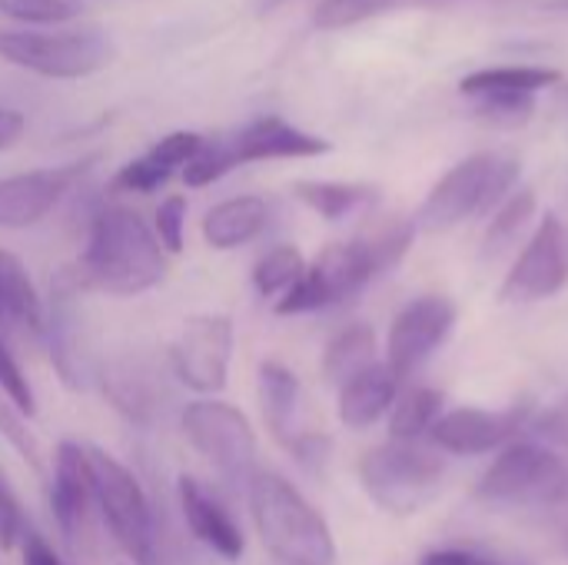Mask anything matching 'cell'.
<instances>
[{"label": "cell", "mask_w": 568, "mask_h": 565, "mask_svg": "<svg viewBox=\"0 0 568 565\" xmlns=\"http://www.w3.org/2000/svg\"><path fill=\"white\" fill-rule=\"evenodd\" d=\"M416 240V220H389L349 243L326 246L313 263H306L303 276L276 300L280 316L316 313L356 296L379 273H389L403 263Z\"/></svg>", "instance_id": "obj_1"}, {"label": "cell", "mask_w": 568, "mask_h": 565, "mask_svg": "<svg viewBox=\"0 0 568 565\" xmlns=\"http://www.w3.org/2000/svg\"><path fill=\"white\" fill-rule=\"evenodd\" d=\"M166 273V250L140 213L126 206H103L93 223L87 246L70 270L80 290L106 296H136L156 286Z\"/></svg>", "instance_id": "obj_2"}, {"label": "cell", "mask_w": 568, "mask_h": 565, "mask_svg": "<svg viewBox=\"0 0 568 565\" xmlns=\"http://www.w3.org/2000/svg\"><path fill=\"white\" fill-rule=\"evenodd\" d=\"M253 523L263 546L283 565H333L336 543L326 519L280 473L260 470L250 483Z\"/></svg>", "instance_id": "obj_3"}, {"label": "cell", "mask_w": 568, "mask_h": 565, "mask_svg": "<svg viewBox=\"0 0 568 565\" xmlns=\"http://www.w3.org/2000/svg\"><path fill=\"white\" fill-rule=\"evenodd\" d=\"M523 163L509 153H473L449 167L426 193L416 223L429 233H446L473 216H493L516 190Z\"/></svg>", "instance_id": "obj_4"}, {"label": "cell", "mask_w": 568, "mask_h": 565, "mask_svg": "<svg viewBox=\"0 0 568 565\" xmlns=\"http://www.w3.org/2000/svg\"><path fill=\"white\" fill-rule=\"evenodd\" d=\"M476 496L496 509L568 506V453L536 440H516L489 463Z\"/></svg>", "instance_id": "obj_5"}, {"label": "cell", "mask_w": 568, "mask_h": 565, "mask_svg": "<svg viewBox=\"0 0 568 565\" xmlns=\"http://www.w3.org/2000/svg\"><path fill=\"white\" fill-rule=\"evenodd\" d=\"M329 153V140L283 120V117H256L226 140L203 143L196 157L183 167L186 186H210L223 180L230 170L263 160H310Z\"/></svg>", "instance_id": "obj_6"}, {"label": "cell", "mask_w": 568, "mask_h": 565, "mask_svg": "<svg viewBox=\"0 0 568 565\" xmlns=\"http://www.w3.org/2000/svg\"><path fill=\"white\" fill-rule=\"evenodd\" d=\"M446 463L433 443H383L359 460L366 496L389 516H416L443 490Z\"/></svg>", "instance_id": "obj_7"}, {"label": "cell", "mask_w": 568, "mask_h": 565, "mask_svg": "<svg viewBox=\"0 0 568 565\" xmlns=\"http://www.w3.org/2000/svg\"><path fill=\"white\" fill-rule=\"evenodd\" d=\"M97 516L106 523L113 543L133 559V565H156V536H153V513L140 480L110 453L87 450Z\"/></svg>", "instance_id": "obj_8"}, {"label": "cell", "mask_w": 568, "mask_h": 565, "mask_svg": "<svg viewBox=\"0 0 568 565\" xmlns=\"http://www.w3.org/2000/svg\"><path fill=\"white\" fill-rule=\"evenodd\" d=\"M183 433L190 446L230 483L250 490L253 476L260 473L256 466V433L250 420L223 403V400H200L183 410Z\"/></svg>", "instance_id": "obj_9"}, {"label": "cell", "mask_w": 568, "mask_h": 565, "mask_svg": "<svg viewBox=\"0 0 568 565\" xmlns=\"http://www.w3.org/2000/svg\"><path fill=\"white\" fill-rule=\"evenodd\" d=\"M0 60L50 80H80L110 60L97 30H0Z\"/></svg>", "instance_id": "obj_10"}, {"label": "cell", "mask_w": 568, "mask_h": 565, "mask_svg": "<svg viewBox=\"0 0 568 565\" xmlns=\"http://www.w3.org/2000/svg\"><path fill=\"white\" fill-rule=\"evenodd\" d=\"M562 80L559 70L552 67H532V63H516V67H483L469 77H463L459 93L476 107L479 117L493 123H509L523 127L532 110L536 97Z\"/></svg>", "instance_id": "obj_11"}, {"label": "cell", "mask_w": 568, "mask_h": 565, "mask_svg": "<svg viewBox=\"0 0 568 565\" xmlns=\"http://www.w3.org/2000/svg\"><path fill=\"white\" fill-rule=\"evenodd\" d=\"M568 286V226L546 213L499 286L503 303H542Z\"/></svg>", "instance_id": "obj_12"}, {"label": "cell", "mask_w": 568, "mask_h": 565, "mask_svg": "<svg viewBox=\"0 0 568 565\" xmlns=\"http://www.w3.org/2000/svg\"><path fill=\"white\" fill-rule=\"evenodd\" d=\"M456 326V303L443 293H426L406 303L386 336V366L406 380L423 370Z\"/></svg>", "instance_id": "obj_13"}, {"label": "cell", "mask_w": 568, "mask_h": 565, "mask_svg": "<svg viewBox=\"0 0 568 565\" xmlns=\"http://www.w3.org/2000/svg\"><path fill=\"white\" fill-rule=\"evenodd\" d=\"M233 320L223 313L193 316L176 343L170 346L173 373L183 386L203 396H216L226 386L230 376V356H233Z\"/></svg>", "instance_id": "obj_14"}, {"label": "cell", "mask_w": 568, "mask_h": 565, "mask_svg": "<svg viewBox=\"0 0 568 565\" xmlns=\"http://www.w3.org/2000/svg\"><path fill=\"white\" fill-rule=\"evenodd\" d=\"M532 406L513 403L506 410H483V406H459L446 410L429 433V443L446 456H486L499 453L519 440L529 426Z\"/></svg>", "instance_id": "obj_15"}, {"label": "cell", "mask_w": 568, "mask_h": 565, "mask_svg": "<svg viewBox=\"0 0 568 565\" xmlns=\"http://www.w3.org/2000/svg\"><path fill=\"white\" fill-rule=\"evenodd\" d=\"M50 509L57 519V529L63 543L77 553L87 556L93 549L97 529V496H93V476H90V460L87 446L80 443H60L53 456V486H50Z\"/></svg>", "instance_id": "obj_16"}, {"label": "cell", "mask_w": 568, "mask_h": 565, "mask_svg": "<svg viewBox=\"0 0 568 565\" xmlns=\"http://www.w3.org/2000/svg\"><path fill=\"white\" fill-rule=\"evenodd\" d=\"M87 163L53 167V170H30L0 176V226L23 230L40 223L73 186V180L83 173Z\"/></svg>", "instance_id": "obj_17"}, {"label": "cell", "mask_w": 568, "mask_h": 565, "mask_svg": "<svg viewBox=\"0 0 568 565\" xmlns=\"http://www.w3.org/2000/svg\"><path fill=\"white\" fill-rule=\"evenodd\" d=\"M180 509H183V519L190 526V533L206 546L213 549L216 556H223L226 563H236L246 549V539H243V529L233 523V516L223 509V503L206 493L196 480L183 476L180 480Z\"/></svg>", "instance_id": "obj_18"}, {"label": "cell", "mask_w": 568, "mask_h": 565, "mask_svg": "<svg viewBox=\"0 0 568 565\" xmlns=\"http://www.w3.org/2000/svg\"><path fill=\"white\" fill-rule=\"evenodd\" d=\"M200 147H203L200 133H190V130L170 133L160 143H153L143 157H136L126 167H120L116 176H113V190H120V193H153L176 170H183L196 157Z\"/></svg>", "instance_id": "obj_19"}, {"label": "cell", "mask_w": 568, "mask_h": 565, "mask_svg": "<svg viewBox=\"0 0 568 565\" xmlns=\"http://www.w3.org/2000/svg\"><path fill=\"white\" fill-rule=\"evenodd\" d=\"M399 376L386 363H373L359 376L339 386V423L346 430H369L386 413H393L399 400Z\"/></svg>", "instance_id": "obj_20"}, {"label": "cell", "mask_w": 568, "mask_h": 565, "mask_svg": "<svg viewBox=\"0 0 568 565\" xmlns=\"http://www.w3.org/2000/svg\"><path fill=\"white\" fill-rule=\"evenodd\" d=\"M300 396H303V386H300V376L276 363V360H266L260 363V406H263V420L270 426V433L290 446L303 430H296L300 423Z\"/></svg>", "instance_id": "obj_21"}, {"label": "cell", "mask_w": 568, "mask_h": 565, "mask_svg": "<svg viewBox=\"0 0 568 565\" xmlns=\"http://www.w3.org/2000/svg\"><path fill=\"white\" fill-rule=\"evenodd\" d=\"M270 223V206L260 196H233L203 216V240L213 250H236L256 240Z\"/></svg>", "instance_id": "obj_22"}, {"label": "cell", "mask_w": 568, "mask_h": 565, "mask_svg": "<svg viewBox=\"0 0 568 565\" xmlns=\"http://www.w3.org/2000/svg\"><path fill=\"white\" fill-rule=\"evenodd\" d=\"M0 326L33 333V336L47 330L37 286L27 276L23 263L7 250H0Z\"/></svg>", "instance_id": "obj_23"}, {"label": "cell", "mask_w": 568, "mask_h": 565, "mask_svg": "<svg viewBox=\"0 0 568 565\" xmlns=\"http://www.w3.org/2000/svg\"><path fill=\"white\" fill-rule=\"evenodd\" d=\"M376 360V330L366 323H353L346 330H339L323 353V376L326 383H349L353 376H359L363 370H369Z\"/></svg>", "instance_id": "obj_24"}, {"label": "cell", "mask_w": 568, "mask_h": 565, "mask_svg": "<svg viewBox=\"0 0 568 565\" xmlns=\"http://www.w3.org/2000/svg\"><path fill=\"white\" fill-rule=\"evenodd\" d=\"M456 3H499V0H323L313 13L320 30H346L396 10H423V7H456Z\"/></svg>", "instance_id": "obj_25"}, {"label": "cell", "mask_w": 568, "mask_h": 565, "mask_svg": "<svg viewBox=\"0 0 568 565\" xmlns=\"http://www.w3.org/2000/svg\"><path fill=\"white\" fill-rule=\"evenodd\" d=\"M296 200L306 203L313 213H320L323 220L336 223V220H346L366 206H373L379 200L376 186H366V183H336V180H303L293 186Z\"/></svg>", "instance_id": "obj_26"}, {"label": "cell", "mask_w": 568, "mask_h": 565, "mask_svg": "<svg viewBox=\"0 0 568 565\" xmlns=\"http://www.w3.org/2000/svg\"><path fill=\"white\" fill-rule=\"evenodd\" d=\"M443 393L433 386H413L406 390L393 413H389V440L396 443H426V436L433 433V426L439 423L443 410Z\"/></svg>", "instance_id": "obj_27"}, {"label": "cell", "mask_w": 568, "mask_h": 565, "mask_svg": "<svg viewBox=\"0 0 568 565\" xmlns=\"http://www.w3.org/2000/svg\"><path fill=\"white\" fill-rule=\"evenodd\" d=\"M536 190L529 186H519L506 196V203L489 216V226H486V236H483V256L486 260H499L506 250H513L519 243V236L529 230L532 216H536Z\"/></svg>", "instance_id": "obj_28"}, {"label": "cell", "mask_w": 568, "mask_h": 565, "mask_svg": "<svg viewBox=\"0 0 568 565\" xmlns=\"http://www.w3.org/2000/svg\"><path fill=\"white\" fill-rule=\"evenodd\" d=\"M306 270V260L296 246L283 243V246H273L253 270V286L260 296H283Z\"/></svg>", "instance_id": "obj_29"}, {"label": "cell", "mask_w": 568, "mask_h": 565, "mask_svg": "<svg viewBox=\"0 0 568 565\" xmlns=\"http://www.w3.org/2000/svg\"><path fill=\"white\" fill-rule=\"evenodd\" d=\"M419 565H536L523 556L489 549L479 543H449V546H433L419 556Z\"/></svg>", "instance_id": "obj_30"}, {"label": "cell", "mask_w": 568, "mask_h": 565, "mask_svg": "<svg viewBox=\"0 0 568 565\" xmlns=\"http://www.w3.org/2000/svg\"><path fill=\"white\" fill-rule=\"evenodd\" d=\"M0 17L27 23L30 30L67 23L77 17V0H0Z\"/></svg>", "instance_id": "obj_31"}, {"label": "cell", "mask_w": 568, "mask_h": 565, "mask_svg": "<svg viewBox=\"0 0 568 565\" xmlns=\"http://www.w3.org/2000/svg\"><path fill=\"white\" fill-rule=\"evenodd\" d=\"M0 393L17 406L20 416H33L37 413V400L30 390L27 373L20 370V363L13 360V353L7 350V343L0 340Z\"/></svg>", "instance_id": "obj_32"}, {"label": "cell", "mask_w": 568, "mask_h": 565, "mask_svg": "<svg viewBox=\"0 0 568 565\" xmlns=\"http://www.w3.org/2000/svg\"><path fill=\"white\" fill-rule=\"evenodd\" d=\"M0 436L20 453V460H27L33 470H40V446L33 440V433L27 430V420L17 413V406L0 393Z\"/></svg>", "instance_id": "obj_33"}, {"label": "cell", "mask_w": 568, "mask_h": 565, "mask_svg": "<svg viewBox=\"0 0 568 565\" xmlns=\"http://www.w3.org/2000/svg\"><path fill=\"white\" fill-rule=\"evenodd\" d=\"M183 230H186V200L183 196H166L156 210V223L153 233L160 240V246L166 253H180L183 250Z\"/></svg>", "instance_id": "obj_34"}, {"label": "cell", "mask_w": 568, "mask_h": 565, "mask_svg": "<svg viewBox=\"0 0 568 565\" xmlns=\"http://www.w3.org/2000/svg\"><path fill=\"white\" fill-rule=\"evenodd\" d=\"M23 513L20 503L13 496V490L7 486L3 473H0V549H13L23 536Z\"/></svg>", "instance_id": "obj_35"}, {"label": "cell", "mask_w": 568, "mask_h": 565, "mask_svg": "<svg viewBox=\"0 0 568 565\" xmlns=\"http://www.w3.org/2000/svg\"><path fill=\"white\" fill-rule=\"evenodd\" d=\"M286 450L296 456V463H300L303 470L320 473L323 463L329 460V436H323V433H300Z\"/></svg>", "instance_id": "obj_36"}, {"label": "cell", "mask_w": 568, "mask_h": 565, "mask_svg": "<svg viewBox=\"0 0 568 565\" xmlns=\"http://www.w3.org/2000/svg\"><path fill=\"white\" fill-rule=\"evenodd\" d=\"M532 430L542 436V440H549L556 450H562L568 453V396L566 400H559L542 420H536L532 423Z\"/></svg>", "instance_id": "obj_37"}, {"label": "cell", "mask_w": 568, "mask_h": 565, "mask_svg": "<svg viewBox=\"0 0 568 565\" xmlns=\"http://www.w3.org/2000/svg\"><path fill=\"white\" fill-rule=\"evenodd\" d=\"M20 546H23V565H67L53 553V546L40 533H33V529H27L20 536Z\"/></svg>", "instance_id": "obj_38"}, {"label": "cell", "mask_w": 568, "mask_h": 565, "mask_svg": "<svg viewBox=\"0 0 568 565\" xmlns=\"http://www.w3.org/2000/svg\"><path fill=\"white\" fill-rule=\"evenodd\" d=\"M23 127H27L23 113H17L10 107H0V150L13 147L23 137Z\"/></svg>", "instance_id": "obj_39"}, {"label": "cell", "mask_w": 568, "mask_h": 565, "mask_svg": "<svg viewBox=\"0 0 568 565\" xmlns=\"http://www.w3.org/2000/svg\"><path fill=\"white\" fill-rule=\"evenodd\" d=\"M562 553L568 556V509H566V519H562Z\"/></svg>", "instance_id": "obj_40"}]
</instances>
